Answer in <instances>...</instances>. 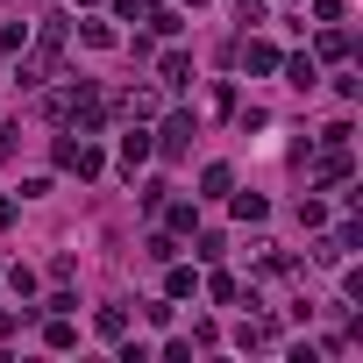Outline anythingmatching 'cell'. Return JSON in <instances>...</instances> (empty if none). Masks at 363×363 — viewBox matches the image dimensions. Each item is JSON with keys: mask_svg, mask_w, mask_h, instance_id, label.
<instances>
[{"mask_svg": "<svg viewBox=\"0 0 363 363\" xmlns=\"http://www.w3.org/2000/svg\"><path fill=\"white\" fill-rule=\"evenodd\" d=\"M150 157H157V143H150V128H143V121H135V128H128V135H121V171H128V178H135V171H143V164H150Z\"/></svg>", "mask_w": 363, "mask_h": 363, "instance_id": "5b68a950", "label": "cell"}, {"mask_svg": "<svg viewBox=\"0 0 363 363\" xmlns=\"http://www.w3.org/2000/svg\"><path fill=\"white\" fill-rule=\"evenodd\" d=\"M114 15H143V0H114Z\"/></svg>", "mask_w": 363, "mask_h": 363, "instance_id": "cb8c5ba5", "label": "cell"}, {"mask_svg": "<svg viewBox=\"0 0 363 363\" xmlns=\"http://www.w3.org/2000/svg\"><path fill=\"white\" fill-rule=\"evenodd\" d=\"M278 72H285L292 86H313V79H320V65H313L306 50H299V57H278Z\"/></svg>", "mask_w": 363, "mask_h": 363, "instance_id": "8fae6325", "label": "cell"}, {"mask_svg": "<svg viewBox=\"0 0 363 363\" xmlns=\"http://www.w3.org/2000/svg\"><path fill=\"white\" fill-rule=\"evenodd\" d=\"M22 43H29V22H0V65H8Z\"/></svg>", "mask_w": 363, "mask_h": 363, "instance_id": "9a60e30c", "label": "cell"}, {"mask_svg": "<svg viewBox=\"0 0 363 363\" xmlns=\"http://www.w3.org/2000/svg\"><path fill=\"white\" fill-rule=\"evenodd\" d=\"M193 135H200V121H193V114H171L150 143H157V157H186V150H193Z\"/></svg>", "mask_w": 363, "mask_h": 363, "instance_id": "277c9868", "label": "cell"}, {"mask_svg": "<svg viewBox=\"0 0 363 363\" xmlns=\"http://www.w3.org/2000/svg\"><path fill=\"white\" fill-rule=\"evenodd\" d=\"M100 335L121 342V335H128V306H100Z\"/></svg>", "mask_w": 363, "mask_h": 363, "instance_id": "ac0fdd59", "label": "cell"}, {"mask_svg": "<svg viewBox=\"0 0 363 363\" xmlns=\"http://www.w3.org/2000/svg\"><path fill=\"white\" fill-rule=\"evenodd\" d=\"M235 342H242V349H271V342H278V328H271V320H242V335H235Z\"/></svg>", "mask_w": 363, "mask_h": 363, "instance_id": "4fadbf2b", "label": "cell"}, {"mask_svg": "<svg viewBox=\"0 0 363 363\" xmlns=\"http://www.w3.org/2000/svg\"><path fill=\"white\" fill-rule=\"evenodd\" d=\"M207 292H214V299H221V306H235V299H242V285H235V278H228V271H214V278H207Z\"/></svg>", "mask_w": 363, "mask_h": 363, "instance_id": "d6986e66", "label": "cell"}, {"mask_svg": "<svg viewBox=\"0 0 363 363\" xmlns=\"http://www.w3.org/2000/svg\"><path fill=\"white\" fill-rule=\"evenodd\" d=\"M57 171H79V178H100L107 171V157L86 143V135H57Z\"/></svg>", "mask_w": 363, "mask_h": 363, "instance_id": "3957f363", "label": "cell"}, {"mask_svg": "<svg viewBox=\"0 0 363 363\" xmlns=\"http://www.w3.org/2000/svg\"><path fill=\"white\" fill-rule=\"evenodd\" d=\"M228 186H235V171H228V164H207V171H200V193H207V200H221Z\"/></svg>", "mask_w": 363, "mask_h": 363, "instance_id": "7c38bea8", "label": "cell"}, {"mask_svg": "<svg viewBox=\"0 0 363 363\" xmlns=\"http://www.w3.org/2000/svg\"><path fill=\"white\" fill-rule=\"evenodd\" d=\"M114 107H121L128 121H143V114H157V93H150V86H128V93H121Z\"/></svg>", "mask_w": 363, "mask_h": 363, "instance_id": "30bf717a", "label": "cell"}, {"mask_svg": "<svg viewBox=\"0 0 363 363\" xmlns=\"http://www.w3.org/2000/svg\"><path fill=\"white\" fill-rule=\"evenodd\" d=\"M313 50H320V57H328V65H335V57H349V36H342V29H335V22H328V29H320V43H313Z\"/></svg>", "mask_w": 363, "mask_h": 363, "instance_id": "2e32d148", "label": "cell"}, {"mask_svg": "<svg viewBox=\"0 0 363 363\" xmlns=\"http://www.w3.org/2000/svg\"><path fill=\"white\" fill-rule=\"evenodd\" d=\"M65 22H43L36 29V43H29V57H22V72H15V86H43L50 72H57V57H65Z\"/></svg>", "mask_w": 363, "mask_h": 363, "instance_id": "7a4b0ae2", "label": "cell"}, {"mask_svg": "<svg viewBox=\"0 0 363 363\" xmlns=\"http://www.w3.org/2000/svg\"><path fill=\"white\" fill-rule=\"evenodd\" d=\"M15 328H22V313H15V306H0V342H8Z\"/></svg>", "mask_w": 363, "mask_h": 363, "instance_id": "7402d4cb", "label": "cell"}, {"mask_svg": "<svg viewBox=\"0 0 363 363\" xmlns=\"http://www.w3.org/2000/svg\"><path fill=\"white\" fill-rule=\"evenodd\" d=\"M186 79H193V57H186V50H164V65H157V86H171V93H178Z\"/></svg>", "mask_w": 363, "mask_h": 363, "instance_id": "ba28073f", "label": "cell"}, {"mask_svg": "<svg viewBox=\"0 0 363 363\" xmlns=\"http://www.w3.org/2000/svg\"><path fill=\"white\" fill-rule=\"evenodd\" d=\"M43 342H50V349H72V342H79V328H72L65 313H50V320H43Z\"/></svg>", "mask_w": 363, "mask_h": 363, "instance_id": "5bb4252c", "label": "cell"}, {"mask_svg": "<svg viewBox=\"0 0 363 363\" xmlns=\"http://www.w3.org/2000/svg\"><path fill=\"white\" fill-rule=\"evenodd\" d=\"M235 57H242L250 72H278V50H271L264 36H242V43H235Z\"/></svg>", "mask_w": 363, "mask_h": 363, "instance_id": "52a82bcc", "label": "cell"}, {"mask_svg": "<svg viewBox=\"0 0 363 363\" xmlns=\"http://www.w3.org/2000/svg\"><path fill=\"white\" fill-rule=\"evenodd\" d=\"M150 8H164V0H143V15H150Z\"/></svg>", "mask_w": 363, "mask_h": 363, "instance_id": "d4e9b609", "label": "cell"}, {"mask_svg": "<svg viewBox=\"0 0 363 363\" xmlns=\"http://www.w3.org/2000/svg\"><path fill=\"white\" fill-rule=\"evenodd\" d=\"M157 214L171 221V235H193V228H200V207H193V200H164Z\"/></svg>", "mask_w": 363, "mask_h": 363, "instance_id": "9c48e42d", "label": "cell"}, {"mask_svg": "<svg viewBox=\"0 0 363 363\" xmlns=\"http://www.w3.org/2000/svg\"><path fill=\"white\" fill-rule=\"evenodd\" d=\"M193 8H207V0H193Z\"/></svg>", "mask_w": 363, "mask_h": 363, "instance_id": "484cf974", "label": "cell"}, {"mask_svg": "<svg viewBox=\"0 0 363 363\" xmlns=\"http://www.w3.org/2000/svg\"><path fill=\"white\" fill-rule=\"evenodd\" d=\"M264 214H271L264 193H235V221H264Z\"/></svg>", "mask_w": 363, "mask_h": 363, "instance_id": "e0dca14e", "label": "cell"}, {"mask_svg": "<svg viewBox=\"0 0 363 363\" xmlns=\"http://www.w3.org/2000/svg\"><path fill=\"white\" fill-rule=\"evenodd\" d=\"M50 121H65V128H79V135H93L100 121H107V100H100V86H65V93H50Z\"/></svg>", "mask_w": 363, "mask_h": 363, "instance_id": "6da1fadb", "label": "cell"}, {"mask_svg": "<svg viewBox=\"0 0 363 363\" xmlns=\"http://www.w3.org/2000/svg\"><path fill=\"white\" fill-rule=\"evenodd\" d=\"M15 143H22V121H8V128H0V157H15Z\"/></svg>", "mask_w": 363, "mask_h": 363, "instance_id": "44dd1931", "label": "cell"}, {"mask_svg": "<svg viewBox=\"0 0 363 363\" xmlns=\"http://www.w3.org/2000/svg\"><path fill=\"white\" fill-rule=\"evenodd\" d=\"M79 36H86L93 50H114V29H107V22H79Z\"/></svg>", "mask_w": 363, "mask_h": 363, "instance_id": "ffe728a7", "label": "cell"}, {"mask_svg": "<svg viewBox=\"0 0 363 363\" xmlns=\"http://www.w3.org/2000/svg\"><path fill=\"white\" fill-rule=\"evenodd\" d=\"M193 292H200L193 264H178V257H171V264H164V299H193Z\"/></svg>", "mask_w": 363, "mask_h": 363, "instance_id": "8992f818", "label": "cell"}, {"mask_svg": "<svg viewBox=\"0 0 363 363\" xmlns=\"http://www.w3.org/2000/svg\"><path fill=\"white\" fill-rule=\"evenodd\" d=\"M8 221H15V200H8V193H0V228H8Z\"/></svg>", "mask_w": 363, "mask_h": 363, "instance_id": "603a6c76", "label": "cell"}]
</instances>
